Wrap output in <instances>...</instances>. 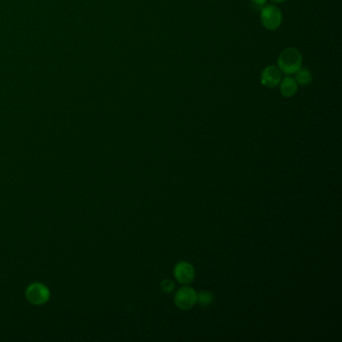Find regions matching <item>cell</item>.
Listing matches in <instances>:
<instances>
[{"label":"cell","mask_w":342,"mask_h":342,"mask_svg":"<svg viewBox=\"0 0 342 342\" xmlns=\"http://www.w3.org/2000/svg\"><path fill=\"white\" fill-rule=\"evenodd\" d=\"M302 64V54L297 48H285L278 57V67L286 75L295 74Z\"/></svg>","instance_id":"cell-1"},{"label":"cell","mask_w":342,"mask_h":342,"mask_svg":"<svg viewBox=\"0 0 342 342\" xmlns=\"http://www.w3.org/2000/svg\"><path fill=\"white\" fill-rule=\"evenodd\" d=\"M261 22L268 30L279 28L282 22V12L275 5H267L261 9Z\"/></svg>","instance_id":"cell-2"},{"label":"cell","mask_w":342,"mask_h":342,"mask_svg":"<svg viewBox=\"0 0 342 342\" xmlns=\"http://www.w3.org/2000/svg\"><path fill=\"white\" fill-rule=\"evenodd\" d=\"M175 303L182 310L191 309L197 303L196 291L189 286L180 288L175 295Z\"/></svg>","instance_id":"cell-3"},{"label":"cell","mask_w":342,"mask_h":342,"mask_svg":"<svg viewBox=\"0 0 342 342\" xmlns=\"http://www.w3.org/2000/svg\"><path fill=\"white\" fill-rule=\"evenodd\" d=\"M282 73L278 66L269 65L266 66L261 73V84L266 88H275L281 82Z\"/></svg>","instance_id":"cell-4"},{"label":"cell","mask_w":342,"mask_h":342,"mask_svg":"<svg viewBox=\"0 0 342 342\" xmlns=\"http://www.w3.org/2000/svg\"><path fill=\"white\" fill-rule=\"evenodd\" d=\"M174 275L176 279L182 284H190L195 277V270L194 267L188 262H179L175 269Z\"/></svg>","instance_id":"cell-5"},{"label":"cell","mask_w":342,"mask_h":342,"mask_svg":"<svg viewBox=\"0 0 342 342\" xmlns=\"http://www.w3.org/2000/svg\"><path fill=\"white\" fill-rule=\"evenodd\" d=\"M48 297L47 290L42 285H32L27 290V298L35 304H40L46 301Z\"/></svg>","instance_id":"cell-6"},{"label":"cell","mask_w":342,"mask_h":342,"mask_svg":"<svg viewBox=\"0 0 342 342\" xmlns=\"http://www.w3.org/2000/svg\"><path fill=\"white\" fill-rule=\"evenodd\" d=\"M280 83V93L284 98H291L297 93L298 84L293 78L287 77Z\"/></svg>","instance_id":"cell-7"},{"label":"cell","mask_w":342,"mask_h":342,"mask_svg":"<svg viewBox=\"0 0 342 342\" xmlns=\"http://www.w3.org/2000/svg\"><path fill=\"white\" fill-rule=\"evenodd\" d=\"M295 74H296L295 81L300 86H307L312 82V75L310 71H308L305 67H302V69L300 67Z\"/></svg>","instance_id":"cell-8"},{"label":"cell","mask_w":342,"mask_h":342,"mask_svg":"<svg viewBox=\"0 0 342 342\" xmlns=\"http://www.w3.org/2000/svg\"><path fill=\"white\" fill-rule=\"evenodd\" d=\"M214 300V296L211 292L208 291H201L199 294H197V302L201 306H209L212 304Z\"/></svg>","instance_id":"cell-9"},{"label":"cell","mask_w":342,"mask_h":342,"mask_svg":"<svg viewBox=\"0 0 342 342\" xmlns=\"http://www.w3.org/2000/svg\"><path fill=\"white\" fill-rule=\"evenodd\" d=\"M174 287H175V284H174L171 280H164V281L162 282V284H161L162 290H163L164 292H167V293L172 292L173 289H174Z\"/></svg>","instance_id":"cell-10"},{"label":"cell","mask_w":342,"mask_h":342,"mask_svg":"<svg viewBox=\"0 0 342 342\" xmlns=\"http://www.w3.org/2000/svg\"><path fill=\"white\" fill-rule=\"evenodd\" d=\"M250 1L252 4V7L256 10H261L266 5V2H267V0H250Z\"/></svg>","instance_id":"cell-11"},{"label":"cell","mask_w":342,"mask_h":342,"mask_svg":"<svg viewBox=\"0 0 342 342\" xmlns=\"http://www.w3.org/2000/svg\"><path fill=\"white\" fill-rule=\"evenodd\" d=\"M272 2H274V3H282V2H284L285 0H271Z\"/></svg>","instance_id":"cell-12"}]
</instances>
